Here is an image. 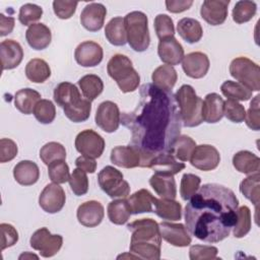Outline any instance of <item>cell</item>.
I'll return each mask as SVG.
<instances>
[{"instance_id":"obj_55","label":"cell","mask_w":260,"mask_h":260,"mask_svg":"<svg viewBox=\"0 0 260 260\" xmlns=\"http://www.w3.org/2000/svg\"><path fill=\"white\" fill-rule=\"evenodd\" d=\"M1 250H5L13 245H15L18 241V233L16 229L10 223H1Z\"/></svg>"},{"instance_id":"obj_13","label":"cell","mask_w":260,"mask_h":260,"mask_svg":"<svg viewBox=\"0 0 260 260\" xmlns=\"http://www.w3.org/2000/svg\"><path fill=\"white\" fill-rule=\"evenodd\" d=\"M189 160L194 168L207 172L217 168L220 161V154L213 145L200 144L196 145Z\"/></svg>"},{"instance_id":"obj_37","label":"cell","mask_w":260,"mask_h":260,"mask_svg":"<svg viewBox=\"0 0 260 260\" xmlns=\"http://www.w3.org/2000/svg\"><path fill=\"white\" fill-rule=\"evenodd\" d=\"M107 211L110 221L118 225L126 223L132 214L128 200L124 198L111 201L108 205Z\"/></svg>"},{"instance_id":"obj_18","label":"cell","mask_w":260,"mask_h":260,"mask_svg":"<svg viewBox=\"0 0 260 260\" xmlns=\"http://www.w3.org/2000/svg\"><path fill=\"white\" fill-rule=\"evenodd\" d=\"M107 8L102 3L92 2L84 6L80 13V23L88 31L100 30L105 22Z\"/></svg>"},{"instance_id":"obj_41","label":"cell","mask_w":260,"mask_h":260,"mask_svg":"<svg viewBox=\"0 0 260 260\" xmlns=\"http://www.w3.org/2000/svg\"><path fill=\"white\" fill-rule=\"evenodd\" d=\"M221 93L231 100L246 102L252 98V91L237 81L225 80L220 85Z\"/></svg>"},{"instance_id":"obj_22","label":"cell","mask_w":260,"mask_h":260,"mask_svg":"<svg viewBox=\"0 0 260 260\" xmlns=\"http://www.w3.org/2000/svg\"><path fill=\"white\" fill-rule=\"evenodd\" d=\"M159 59L167 65H178L184 58V48L176 38H168L159 41L157 46Z\"/></svg>"},{"instance_id":"obj_46","label":"cell","mask_w":260,"mask_h":260,"mask_svg":"<svg viewBox=\"0 0 260 260\" xmlns=\"http://www.w3.org/2000/svg\"><path fill=\"white\" fill-rule=\"evenodd\" d=\"M48 175L53 183L64 184L70 178L69 167L64 159L55 160L48 166Z\"/></svg>"},{"instance_id":"obj_26","label":"cell","mask_w":260,"mask_h":260,"mask_svg":"<svg viewBox=\"0 0 260 260\" xmlns=\"http://www.w3.org/2000/svg\"><path fill=\"white\" fill-rule=\"evenodd\" d=\"M147 168L153 170L154 173L171 174L174 176L185 169V164L177 161L175 156L170 152H162L154 155L150 159Z\"/></svg>"},{"instance_id":"obj_52","label":"cell","mask_w":260,"mask_h":260,"mask_svg":"<svg viewBox=\"0 0 260 260\" xmlns=\"http://www.w3.org/2000/svg\"><path fill=\"white\" fill-rule=\"evenodd\" d=\"M218 250L214 246L193 245L189 249V258L191 260H210L218 259Z\"/></svg>"},{"instance_id":"obj_29","label":"cell","mask_w":260,"mask_h":260,"mask_svg":"<svg viewBox=\"0 0 260 260\" xmlns=\"http://www.w3.org/2000/svg\"><path fill=\"white\" fill-rule=\"evenodd\" d=\"M233 166L240 173L252 175L259 173L260 158L249 150H240L233 156Z\"/></svg>"},{"instance_id":"obj_33","label":"cell","mask_w":260,"mask_h":260,"mask_svg":"<svg viewBox=\"0 0 260 260\" xmlns=\"http://www.w3.org/2000/svg\"><path fill=\"white\" fill-rule=\"evenodd\" d=\"M152 84L162 90H172L175 86L178 74L176 69L171 65H160L151 74Z\"/></svg>"},{"instance_id":"obj_59","label":"cell","mask_w":260,"mask_h":260,"mask_svg":"<svg viewBox=\"0 0 260 260\" xmlns=\"http://www.w3.org/2000/svg\"><path fill=\"white\" fill-rule=\"evenodd\" d=\"M15 19L12 16H5L3 13L0 14V36L5 37L12 32L14 28Z\"/></svg>"},{"instance_id":"obj_45","label":"cell","mask_w":260,"mask_h":260,"mask_svg":"<svg viewBox=\"0 0 260 260\" xmlns=\"http://www.w3.org/2000/svg\"><path fill=\"white\" fill-rule=\"evenodd\" d=\"M34 116L41 124H50L56 117V107L50 100H40L35 109Z\"/></svg>"},{"instance_id":"obj_4","label":"cell","mask_w":260,"mask_h":260,"mask_svg":"<svg viewBox=\"0 0 260 260\" xmlns=\"http://www.w3.org/2000/svg\"><path fill=\"white\" fill-rule=\"evenodd\" d=\"M54 101L63 109L65 116L73 123L86 121L91 112V102L81 99L76 85L64 81L59 83L54 89Z\"/></svg>"},{"instance_id":"obj_9","label":"cell","mask_w":260,"mask_h":260,"mask_svg":"<svg viewBox=\"0 0 260 260\" xmlns=\"http://www.w3.org/2000/svg\"><path fill=\"white\" fill-rule=\"evenodd\" d=\"M101 189L111 198H125L130 194V186L123 174L112 166H106L98 175Z\"/></svg>"},{"instance_id":"obj_47","label":"cell","mask_w":260,"mask_h":260,"mask_svg":"<svg viewBox=\"0 0 260 260\" xmlns=\"http://www.w3.org/2000/svg\"><path fill=\"white\" fill-rule=\"evenodd\" d=\"M69 186L76 196H82L88 191V178L86 172L81 169H74L69 178Z\"/></svg>"},{"instance_id":"obj_12","label":"cell","mask_w":260,"mask_h":260,"mask_svg":"<svg viewBox=\"0 0 260 260\" xmlns=\"http://www.w3.org/2000/svg\"><path fill=\"white\" fill-rule=\"evenodd\" d=\"M94 121L98 127L107 133L115 132L120 125L121 114L119 107L112 101L101 103L96 109Z\"/></svg>"},{"instance_id":"obj_11","label":"cell","mask_w":260,"mask_h":260,"mask_svg":"<svg viewBox=\"0 0 260 260\" xmlns=\"http://www.w3.org/2000/svg\"><path fill=\"white\" fill-rule=\"evenodd\" d=\"M75 148L82 155L99 158L105 150V140L95 131L85 129L79 132L75 138Z\"/></svg>"},{"instance_id":"obj_6","label":"cell","mask_w":260,"mask_h":260,"mask_svg":"<svg viewBox=\"0 0 260 260\" xmlns=\"http://www.w3.org/2000/svg\"><path fill=\"white\" fill-rule=\"evenodd\" d=\"M175 99L179 108L182 124L185 127H196L202 122V99L189 84H183L176 92Z\"/></svg>"},{"instance_id":"obj_17","label":"cell","mask_w":260,"mask_h":260,"mask_svg":"<svg viewBox=\"0 0 260 260\" xmlns=\"http://www.w3.org/2000/svg\"><path fill=\"white\" fill-rule=\"evenodd\" d=\"M209 59L203 52H191L184 56L182 60V68L185 74L194 79L204 77L209 70Z\"/></svg>"},{"instance_id":"obj_15","label":"cell","mask_w":260,"mask_h":260,"mask_svg":"<svg viewBox=\"0 0 260 260\" xmlns=\"http://www.w3.org/2000/svg\"><path fill=\"white\" fill-rule=\"evenodd\" d=\"M103 57L104 51L102 46L93 41L80 43L74 52L75 61L82 67H94L102 62Z\"/></svg>"},{"instance_id":"obj_3","label":"cell","mask_w":260,"mask_h":260,"mask_svg":"<svg viewBox=\"0 0 260 260\" xmlns=\"http://www.w3.org/2000/svg\"><path fill=\"white\" fill-rule=\"evenodd\" d=\"M131 232L130 252L139 259L158 260L160 258L161 236L158 223L152 218L136 219L127 224Z\"/></svg>"},{"instance_id":"obj_42","label":"cell","mask_w":260,"mask_h":260,"mask_svg":"<svg viewBox=\"0 0 260 260\" xmlns=\"http://www.w3.org/2000/svg\"><path fill=\"white\" fill-rule=\"evenodd\" d=\"M256 11L257 5L254 1H238L233 8V20L238 24L248 22L255 16Z\"/></svg>"},{"instance_id":"obj_28","label":"cell","mask_w":260,"mask_h":260,"mask_svg":"<svg viewBox=\"0 0 260 260\" xmlns=\"http://www.w3.org/2000/svg\"><path fill=\"white\" fill-rule=\"evenodd\" d=\"M13 177L15 181L22 186H31L40 178V169L35 161L20 160L13 168Z\"/></svg>"},{"instance_id":"obj_7","label":"cell","mask_w":260,"mask_h":260,"mask_svg":"<svg viewBox=\"0 0 260 260\" xmlns=\"http://www.w3.org/2000/svg\"><path fill=\"white\" fill-rule=\"evenodd\" d=\"M127 43L135 52H144L150 44L148 18L142 11H132L124 17Z\"/></svg>"},{"instance_id":"obj_48","label":"cell","mask_w":260,"mask_h":260,"mask_svg":"<svg viewBox=\"0 0 260 260\" xmlns=\"http://www.w3.org/2000/svg\"><path fill=\"white\" fill-rule=\"evenodd\" d=\"M153 26L159 41L172 38L175 35L174 21L171 16L167 14H157L154 18Z\"/></svg>"},{"instance_id":"obj_34","label":"cell","mask_w":260,"mask_h":260,"mask_svg":"<svg viewBox=\"0 0 260 260\" xmlns=\"http://www.w3.org/2000/svg\"><path fill=\"white\" fill-rule=\"evenodd\" d=\"M153 212L162 219L180 220L182 217V205L175 199L156 198Z\"/></svg>"},{"instance_id":"obj_32","label":"cell","mask_w":260,"mask_h":260,"mask_svg":"<svg viewBox=\"0 0 260 260\" xmlns=\"http://www.w3.org/2000/svg\"><path fill=\"white\" fill-rule=\"evenodd\" d=\"M40 100L42 99L39 91L26 87L16 91L14 95V106L20 113L24 115H30Z\"/></svg>"},{"instance_id":"obj_14","label":"cell","mask_w":260,"mask_h":260,"mask_svg":"<svg viewBox=\"0 0 260 260\" xmlns=\"http://www.w3.org/2000/svg\"><path fill=\"white\" fill-rule=\"evenodd\" d=\"M66 195L61 186L56 183L48 184L39 196L41 208L48 213H57L65 205Z\"/></svg>"},{"instance_id":"obj_57","label":"cell","mask_w":260,"mask_h":260,"mask_svg":"<svg viewBox=\"0 0 260 260\" xmlns=\"http://www.w3.org/2000/svg\"><path fill=\"white\" fill-rule=\"evenodd\" d=\"M167 10L172 13H181L188 10L192 4V0H168L165 2Z\"/></svg>"},{"instance_id":"obj_54","label":"cell","mask_w":260,"mask_h":260,"mask_svg":"<svg viewBox=\"0 0 260 260\" xmlns=\"http://www.w3.org/2000/svg\"><path fill=\"white\" fill-rule=\"evenodd\" d=\"M77 4L78 2L76 1L55 0L53 2V10L60 19H68L75 13Z\"/></svg>"},{"instance_id":"obj_31","label":"cell","mask_w":260,"mask_h":260,"mask_svg":"<svg viewBox=\"0 0 260 260\" xmlns=\"http://www.w3.org/2000/svg\"><path fill=\"white\" fill-rule=\"evenodd\" d=\"M177 31L179 36L189 44L199 42L203 36V29L197 19L184 17L178 21Z\"/></svg>"},{"instance_id":"obj_36","label":"cell","mask_w":260,"mask_h":260,"mask_svg":"<svg viewBox=\"0 0 260 260\" xmlns=\"http://www.w3.org/2000/svg\"><path fill=\"white\" fill-rule=\"evenodd\" d=\"M26 78L35 83H43L51 76L49 64L41 58H34L25 66Z\"/></svg>"},{"instance_id":"obj_44","label":"cell","mask_w":260,"mask_h":260,"mask_svg":"<svg viewBox=\"0 0 260 260\" xmlns=\"http://www.w3.org/2000/svg\"><path fill=\"white\" fill-rule=\"evenodd\" d=\"M40 158L42 161L49 166L51 162L59 159H66V149L65 147L55 141L46 143L40 150Z\"/></svg>"},{"instance_id":"obj_24","label":"cell","mask_w":260,"mask_h":260,"mask_svg":"<svg viewBox=\"0 0 260 260\" xmlns=\"http://www.w3.org/2000/svg\"><path fill=\"white\" fill-rule=\"evenodd\" d=\"M224 101L216 92L205 95L202 102V119L203 121L213 124L219 122L223 117Z\"/></svg>"},{"instance_id":"obj_60","label":"cell","mask_w":260,"mask_h":260,"mask_svg":"<svg viewBox=\"0 0 260 260\" xmlns=\"http://www.w3.org/2000/svg\"><path fill=\"white\" fill-rule=\"evenodd\" d=\"M27 259V258H36V259H39V256H37V255H35V254H30V253H23V254H21L20 256H19V259Z\"/></svg>"},{"instance_id":"obj_21","label":"cell","mask_w":260,"mask_h":260,"mask_svg":"<svg viewBox=\"0 0 260 260\" xmlns=\"http://www.w3.org/2000/svg\"><path fill=\"white\" fill-rule=\"evenodd\" d=\"M110 158L115 166L124 169L140 167L141 162V154L139 150L131 144L114 147L111 151Z\"/></svg>"},{"instance_id":"obj_50","label":"cell","mask_w":260,"mask_h":260,"mask_svg":"<svg viewBox=\"0 0 260 260\" xmlns=\"http://www.w3.org/2000/svg\"><path fill=\"white\" fill-rule=\"evenodd\" d=\"M43 15V8L37 4L25 3L23 4L18 13V20L23 25H31L34 22L41 19Z\"/></svg>"},{"instance_id":"obj_49","label":"cell","mask_w":260,"mask_h":260,"mask_svg":"<svg viewBox=\"0 0 260 260\" xmlns=\"http://www.w3.org/2000/svg\"><path fill=\"white\" fill-rule=\"evenodd\" d=\"M201 179L194 174H184L180 184V195L183 200H189L199 189Z\"/></svg>"},{"instance_id":"obj_25","label":"cell","mask_w":260,"mask_h":260,"mask_svg":"<svg viewBox=\"0 0 260 260\" xmlns=\"http://www.w3.org/2000/svg\"><path fill=\"white\" fill-rule=\"evenodd\" d=\"M25 39L29 47L40 51L46 49L52 41L51 29L44 23H34L25 31Z\"/></svg>"},{"instance_id":"obj_23","label":"cell","mask_w":260,"mask_h":260,"mask_svg":"<svg viewBox=\"0 0 260 260\" xmlns=\"http://www.w3.org/2000/svg\"><path fill=\"white\" fill-rule=\"evenodd\" d=\"M0 56L2 70L14 69L23 59V50L18 42L4 40L0 44Z\"/></svg>"},{"instance_id":"obj_16","label":"cell","mask_w":260,"mask_h":260,"mask_svg":"<svg viewBox=\"0 0 260 260\" xmlns=\"http://www.w3.org/2000/svg\"><path fill=\"white\" fill-rule=\"evenodd\" d=\"M158 226L161 239L175 247H187L192 242L191 236L183 223L161 221Z\"/></svg>"},{"instance_id":"obj_27","label":"cell","mask_w":260,"mask_h":260,"mask_svg":"<svg viewBox=\"0 0 260 260\" xmlns=\"http://www.w3.org/2000/svg\"><path fill=\"white\" fill-rule=\"evenodd\" d=\"M149 185L160 198L175 199L177 197L176 181L171 174L154 173L149 179Z\"/></svg>"},{"instance_id":"obj_1","label":"cell","mask_w":260,"mask_h":260,"mask_svg":"<svg viewBox=\"0 0 260 260\" xmlns=\"http://www.w3.org/2000/svg\"><path fill=\"white\" fill-rule=\"evenodd\" d=\"M120 123L131 131V145L141 154L140 168H147L154 155L170 152L183 126L172 90L151 83L140 86L136 108L122 113Z\"/></svg>"},{"instance_id":"obj_20","label":"cell","mask_w":260,"mask_h":260,"mask_svg":"<svg viewBox=\"0 0 260 260\" xmlns=\"http://www.w3.org/2000/svg\"><path fill=\"white\" fill-rule=\"evenodd\" d=\"M76 216L80 224L86 228H94L102 222L105 216V209L101 202L89 200L78 206Z\"/></svg>"},{"instance_id":"obj_5","label":"cell","mask_w":260,"mask_h":260,"mask_svg":"<svg viewBox=\"0 0 260 260\" xmlns=\"http://www.w3.org/2000/svg\"><path fill=\"white\" fill-rule=\"evenodd\" d=\"M107 71L109 76L116 81L122 92H132L138 88L140 76L127 56L123 54L114 55L108 62Z\"/></svg>"},{"instance_id":"obj_51","label":"cell","mask_w":260,"mask_h":260,"mask_svg":"<svg viewBox=\"0 0 260 260\" xmlns=\"http://www.w3.org/2000/svg\"><path fill=\"white\" fill-rule=\"evenodd\" d=\"M223 116L234 123H242L245 120L246 110L245 107L238 101L228 99L224 102Z\"/></svg>"},{"instance_id":"obj_30","label":"cell","mask_w":260,"mask_h":260,"mask_svg":"<svg viewBox=\"0 0 260 260\" xmlns=\"http://www.w3.org/2000/svg\"><path fill=\"white\" fill-rule=\"evenodd\" d=\"M155 200L156 198L147 189H140L128 198V203L132 213L139 214L144 212H153Z\"/></svg>"},{"instance_id":"obj_35","label":"cell","mask_w":260,"mask_h":260,"mask_svg":"<svg viewBox=\"0 0 260 260\" xmlns=\"http://www.w3.org/2000/svg\"><path fill=\"white\" fill-rule=\"evenodd\" d=\"M105 36L110 44L120 47L127 43V35L124 24V18L121 16L113 17L105 27Z\"/></svg>"},{"instance_id":"obj_56","label":"cell","mask_w":260,"mask_h":260,"mask_svg":"<svg viewBox=\"0 0 260 260\" xmlns=\"http://www.w3.org/2000/svg\"><path fill=\"white\" fill-rule=\"evenodd\" d=\"M18 152L16 143L9 138H1L0 140V162L12 160Z\"/></svg>"},{"instance_id":"obj_8","label":"cell","mask_w":260,"mask_h":260,"mask_svg":"<svg viewBox=\"0 0 260 260\" xmlns=\"http://www.w3.org/2000/svg\"><path fill=\"white\" fill-rule=\"evenodd\" d=\"M231 75L251 91L260 89V69L247 57L235 58L230 64Z\"/></svg>"},{"instance_id":"obj_19","label":"cell","mask_w":260,"mask_h":260,"mask_svg":"<svg viewBox=\"0 0 260 260\" xmlns=\"http://www.w3.org/2000/svg\"><path fill=\"white\" fill-rule=\"evenodd\" d=\"M230 0H205L200 8L201 17L210 25L222 24L228 17Z\"/></svg>"},{"instance_id":"obj_43","label":"cell","mask_w":260,"mask_h":260,"mask_svg":"<svg viewBox=\"0 0 260 260\" xmlns=\"http://www.w3.org/2000/svg\"><path fill=\"white\" fill-rule=\"evenodd\" d=\"M251 210L247 205H243L237 209V220L233 226V234L235 238L245 237L251 230Z\"/></svg>"},{"instance_id":"obj_2","label":"cell","mask_w":260,"mask_h":260,"mask_svg":"<svg viewBox=\"0 0 260 260\" xmlns=\"http://www.w3.org/2000/svg\"><path fill=\"white\" fill-rule=\"evenodd\" d=\"M238 206L233 190L215 183L204 184L186 204V228L200 241L218 243L230 236L237 220Z\"/></svg>"},{"instance_id":"obj_10","label":"cell","mask_w":260,"mask_h":260,"mask_svg":"<svg viewBox=\"0 0 260 260\" xmlns=\"http://www.w3.org/2000/svg\"><path fill=\"white\" fill-rule=\"evenodd\" d=\"M30 247L39 251L44 258L55 256L61 249L63 238L60 235H53L47 228L37 230L29 239Z\"/></svg>"},{"instance_id":"obj_58","label":"cell","mask_w":260,"mask_h":260,"mask_svg":"<svg viewBox=\"0 0 260 260\" xmlns=\"http://www.w3.org/2000/svg\"><path fill=\"white\" fill-rule=\"evenodd\" d=\"M75 166L78 169L83 170L86 173H94L96 170V161L94 158H91L86 155H80L75 159Z\"/></svg>"},{"instance_id":"obj_38","label":"cell","mask_w":260,"mask_h":260,"mask_svg":"<svg viewBox=\"0 0 260 260\" xmlns=\"http://www.w3.org/2000/svg\"><path fill=\"white\" fill-rule=\"evenodd\" d=\"M78 85L83 96L89 102L94 101L104 90V83L100 76L95 74H86L78 80Z\"/></svg>"},{"instance_id":"obj_53","label":"cell","mask_w":260,"mask_h":260,"mask_svg":"<svg viewBox=\"0 0 260 260\" xmlns=\"http://www.w3.org/2000/svg\"><path fill=\"white\" fill-rule=\"evenodd\" d=\"M259 94L253 98L250 103V107L245 116L246 125L254 130L258 131L260 129V107H259Z\"/></svg>"},{"instance_id":"obj_39","label":"cell","mask_w":260,"mask_h":260,"mask_svg":"<svg viewBox=\"0 0 260 260\" xmlns=\"http://www.w3.org/2000/svg\"><path fill=\"white\" fill-rule=\"evenodd\" d=\"M241 193L250 200L254 205L256 212L258 211V205L260 201V175L255 173L244 179L240 184Z\"/></svg>"},{"instance_id":"obj_40","label":"cell","mask_w":260,"mask_h":260,"mask_svg":"<svg viewBox=\"0 0 260 260\" xmlns=\"http://www.w3.org/2000/svg\"><path fill=\"white\" fill-rule=\"evenodd\" d=\"M195 147L196 142L190 136L179 135L175 140L170 153L173 154L176 159L181 161H188Z\"/></svg>"}]
</instances>
